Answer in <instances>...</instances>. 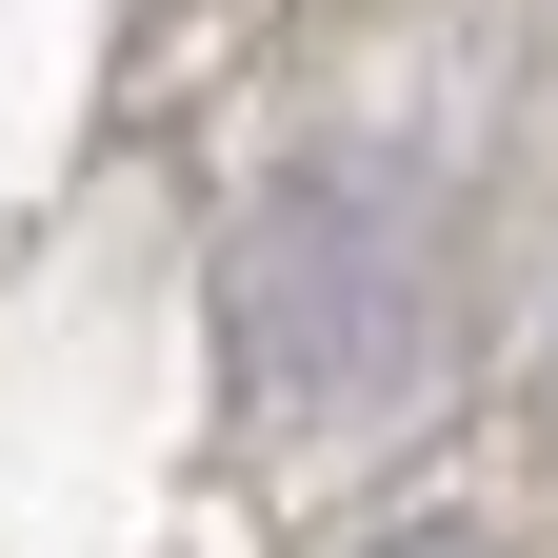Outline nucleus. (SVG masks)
Wrapping results in <instances>:
<instances>
[{"label":"nucleus","mask_w":558,"mask_h":558,"mask_svg":"<svg viewBox=\"0 0 558 558\" xmlns=\"http://www.w3.org/2000/svg\"><path fill=\"white\" fill-rule=\"evenodd\" d=\"M379 558H459V538H379Z\"/></svg>","instance_id":"1"}]
</instances>
